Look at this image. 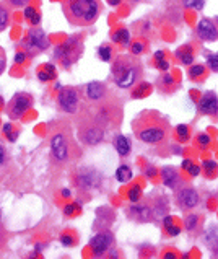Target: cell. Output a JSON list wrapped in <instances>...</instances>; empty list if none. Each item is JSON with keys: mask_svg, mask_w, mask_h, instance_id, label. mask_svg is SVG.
Instances as JSON below:
<instances>
[{"mask_svg": "<svg viewBox=\"0 0 218 259\" xmlns=\"http://www.w3.org/2000/svg\"><path fill=\"white\" fill-rule=\"evenodd\" d=\"M171 124L160 111H142L132 121V132L135 139L148 145H163L171 137Z\"/></svg>", "mask_w": 218, "mask_h": 259, "instance_id": "1", "label": "cell"}, {"mask_svg": "<svg viewBox=\"0 0 218 259\" xmlns=\"http://www.w3.org/2000/svg\"><path fill=\"white\" fill-rule=\"evenodd\" d=\"M80 111H83L86 116H90L106 131L119 129L124 117V99L114 91H109L98 101H83L80 106Z\"/></svg>", "mask_w": 218, "mask_h": 259, "instance_id": "2", "label": "cell"}, {"mask_svg": "<svg viewBox=\"0 0 218 259\" xmlns=\"http://www.w3.org/2000/svg\"><path fill=\"white\" fill-rule=\"evenodd\" d=\"M62 11L73 26H91L103 11L101 0H64Z\"/></svg>", "mask_w": 218, "mask_h": 259, "instance_id": "3", "label": "cell"}, {"mask_svg": "<svg viewBox=\"0 0 218 259\" xmlns=\"http://www.w3.org/2000/svg\"><path fill=\"white\" fill-rule=\"evenodd\" d=\"M111 77H113L114 84L127 90L142 82L144 79V66L139 61L137 56L132 54H121L114 59L113 66H111Z\"/></svg>", "mask_w": 218, "mask_h": 259, "instance_id": "4", "label": "cell"}, {"mask_svg": "<svg viewBox=\"0 0 218 259\" xmlns=\"http://www.w3.org/2000/svg\"><path fill=\"white\" fill-rule=\"evenodd\" d=\"M80 155L78 147L75 145L72 135L67 132V129H56V132L51 135V157L52 162L59 167L73 163Z\"/></svg>", "mask_w": 218, "mask_h": 259, "instance_id": "5", "label": "cell"}, {"mask_svg": "<svg viewBox=\"0 0 218 259\" xmlns=\"http://www.w3.org/2000/svg\"><path fill=\"white\" fill-rule=\"evenodd\" d=\"M76 135L83 145L96 147L104 140L106 129L93 121L90 116H86L83 111L78 109V113H76Z\"/></svg>", "mask_w": 218, "mask_h": 259, "instance_id": "6", "label": "cell"}, {"mask_svg": "<svg viewBox=\"0 0 218 259\" xmlns=\"http://www.w3.org/2000/svg\"><path fill=\"white\" fill-rule=\"evenodd\" d=\"M83 39H81L80 34H73L54 49V59L64 69H70L73 64L80 61V57L83 56Z\"/></svg>", "mask_w": 218, "mask_h": 259, "instance_id": "7", "label": "cell"}, {"mask_svg": "<svg viewBox=\"0 0 218 259\" xmlns=\"http://www.w3.org/2000/svg\"><path fill=\"white\" fill-rule=\"evenodd\" d=\"M23 48H25L26 56H38L41 52L48 51L51 46V41L48 38V34L44 33V29H41L38 26H33L28 29L26 36L21 41Z\"/></svg>", "mask_w": 218, "mask_h": 259, "instance_id": "8", "label": "cell"}, {"mask_svg": "<svg viewBox=\"0 0 218 259\" xmlns=\"http://www.w3.org/2000/svg\"><path fill=\"white\" fill-rule=\"evenodd\" d=\"M72 179H73V184L78 187L80 191H93L101 186L103 176L96 168L81 167V168H76L72 173Z\"/></svg>", "mask_w": 218, "mask_h": 259, "instance_id": "9", "label": "cell"}, {"mask_svg": "<svg viewBox=\"0 0 218 259\" xmlns=\"http://www.w3.org/2000/svg\"><path fill=\"white\" fill-rule=\"evenodd\" d=\"M33 104H34V98L31 95H28L25 91H18L11 96V99L7 103V106H5V113H7L10 119L18 121L33 108Z\"/></svg>", "mask_w": 218, "mask_h": 259, "instance_id": "10", "label": "cell"}, {"mask_svg": "<svg viewBox=\"0 0 218 259\" xmlns=\"http://www.w3.org/2000/svg\"><path fill=\"white\" fill-rule=\"evenodd\" d=\"M59 109L67 114H76L80 109V88L76 86H62L57 95Z\"/></svg>", "mask_w": 218, "mask_h": 259, "instance_id": "11", "label": "cell"}, {"mask_svg": "<svg viewBox=\"0 0 218 259\" xmlns=\"http://www.w3.org/2000/svg\"><path fill=\"white\" fill-rule=\"evenodd\" d=\"M200 204V196L196 187L181 184L178 189H176V205L182 212H191L192 209H196Z\"/></svg>", "mask_w": 218, "mask_h": 259, "instance_id": "12", "label": "cell"}, {"mask_svg": "<svg viewBox=\"0 0 218 259\" xmlns=\"http://www.w3.org/2000/svg\"><path fill=\"white\" fill-rule=\"evenodd\" d=\"M129 217L135 222L146 223L155 220V210H153V202L150 201H137L129 207Z\"/></svg>", "mask_w": 218, "mask_h": 259, "instance_id": "13", "label": "cell"}, {"mask_svg": "<svg viewBox=\"0 0 218 259\" xmlns=\"http://www.w3.org/2000/svg\"><path fill=\"white\" fill-rule=\"evenodd\" d=\"M113 245H114V235L109 230L99 232L90 240V248L95 256H104L106 253L113 250Z\"/></svg>", "mask_w": 218, "mask_h": 259, "instance_id": "14", "label": "cell"}, {"mask_svg": "<svg viewBox=\"0 0 218 259\" xmlns=\"http://www.w3.org/2000/svg\"><path fill=\"white\" fill-rule=\"evenodd\" d=\"M197 36L204 43H215L218 41V26L210 18H202L197 23Z\"/></svg>", "mask_w": 218, "mask_h": 259, "instance_id": "15", "label": "cell"}, {"mask_svg": "<svg viewBox=\"0 0 218 259\" xmlns=\"http://www.w3.org/2000/svg\"><path fill=\"white\" fill-rule=\"evenodd\" d=\"M197 109L205 116H217L218 114V95L215 91H205L204 96L199 99Z\"/></svg>", "mask_w": 218, "mask_h": 259, "instance_id": "16", "label": "cell"}, {"mask_svg": "<svg viewBox=\"0 0 218 259\" xmlns=\"http://www.w3.org/2000/svg\"><path fill=\"white\" fill-rule=\"evenodd\" d=\"M109 91L111 90L103 82H90V84L85 85L83 88V96H85V101L91 103V101H98V99L104 98Z\"/></svg>", "mask_w": 218, "mask_h": 259, "instance_id": "17", "label": "cell"}, {"mask_svg": "<svg viewBox=\"0 0 218 259\" xmlns=\"http://www.w3.org/2000/svg\"><path fill=\"white\" fill-rule=\"evenodd\" d=\"M161 181H163L164 186L169 187V189H174V191L181 186V176L174 167H163L161 168Z\"/></svg>", "mask_w": 218, "mask_h": 259, "instance_id": "18", "label": "cell"}, {"mask_svg": "<svg viewBox=\"0 0 218 259\" xmlns=\"http://www.w3.org/2000/svg\"><path fill=\"white\" fill-rule=\"evenodd\" d=\"M156 86L160 93H164V95H171L179 88V82L174 79V75L171 74H163L160 79L156 80Z\"/></svg>", "mask_w": 218, "mask_h": 259, "instance_id": "19", "label": "cell"}, {"mask_svg": "<svg viewBox=\"0 0 218 259\" xmlns=\"http://www.w3.org/2000/svg\"><path fill=\"white\" fill-rule=\"evenodd\" d=\"M174 57H176V61L181 64V66L189 67L194 64V59H196V51H194V48L191 44H184L174 52Z\"/></svg>", "mask_w": 218, "mask_h": 259, "instance_id": "20", "label": "cell"}, {"mask_svg": "<svg viewBox=\"0 0 218 259\" xmlns=\"http://www.w3.org/2000/svg\"><path fill=\"white\" fill-rule=\"evenodd\" d=\"M204 241L205 245L209 246V250L212 253L218 255V225H212L204 235Z\"/></svg>", "mask_w": 218, "mask_h": 259, "instance_id": "21", "label": "cell"}, {"mask_svg": "<svg viewBox=\"0 0 218 259\" xmlns=\"http://www.w3.org/2000/svg\"><path fill=\"white\" fill-rule=\"evenodd\" d=\"M187 77L192 82H204L207 77V67L204 64H192L187 67Z\"/></svg>", "mask_w": 218, "mask_h": 259, "instance_id": "22", "label": "cell"}, {"mask_svg": "<svg viewBox=\"0 0 218 259\" xmlns=\"http://www.w3.org/2000/svg\"><path fill=\"white\" fill-rule=\"evenodd\" d=\"M202 220L204 217L199 214H187L184 217V228L189 233H197L202 227Z\"/></svg>", "mask_w": 218, "mask_h": 259, "instance_id": "23", "label": "cell"}, {"mask_svg": "<svg viewBox=\"0 0 218 259\" xmlns=\"http://www.w3.org/2000/svg\"><path fill=\"white\" fill-rule=\"evenodd\" d=\"M113 144H114L116 152L121 157H127L129 154H131V140H129L126 135H122V134L116 135L114 140H113Z\"/></svg>", "mask_w": 218, "mask_h": 259, "instance_id": "24", "label": "cell"}, {"mask_svg": "<svg viewBox=\"0 0 218 259\" xmlns=\"http://www.w3.org/2000/svg\"><path fill=\"white\" fill-rule=\"evenodd\" d=\"M163 228H164V232H166L168 237H178V235L181 233V227L176 223V219L174 217H169V215H164Z\"/></svg>", "mask_w": 218, "mask_h": 259, "instance_id": "25", "label": "cell"}, {"mask_svg": "<svg viewBox=\"0 0 218 259\" xmlns=\"http://www.w3.org/2000/svg\"><path fill=\"white\" fill-rule=\"evenodd\" d=\"M111 38H113V41H114L116 44L122 46V48H124V46L131 44V33H129L127 28H117Z\"/></svg>", "mask_w": 218, "mask_h": 259, "instance_id": "26", "label": "cell"}, {"mask_svg": "<svg viewBox=\"0 0 218 259\" xmlns=\"http://www.w3.org/2000/svg\"><path fill=\"white\" fill-rule=\"evenodd\" d=\"M56 77H57V70L52 64H44V66L38 70V79L41 82H51Z\"/></svg>", "mask_w": 218, "mask_h": 259, "instance_id": "27", "label": "cell"}, {"mask_svg": "<svg viewBox=\"0 0 218 259\" xmlns=\"http://www.w3.org/2000/svg\"><path fill=\"white\" fill-rule=\"evenodd\" d=\"M129 48H131V54L132 56H142L144 52H146V49H148V41H146L145 38H137L134 39L131 44H129Z\"/></svg>", "mask_w": 218, "mask_h": 259, "instance_id": "28", "label": "cell"}, {"mask_svg": "<svg viewBox=\"0 0 218 259\" xmlns=\"http://www.w3.org/2000/svg\"><path fill=\"white\" fill-rule=\"evenodd\" d=\"M153 90V85L151 84H146V82H139L137 85H135L134 91H132V98L134 99H140V98H145L148 96Z\"/></svg>", "mask_w": 218, "mask_h": 259, "instance_id": "29", "label": "cell"}, {"mask_svg": "<svg viewBox=\"0 0 218 259\" xmlns=\"http://www.w3.org/2000/svg\"><path fill=\"white\" fill-rule=\"evenodd\" d=\"M153 62H155V67L161 72H168L171 67V62L166 59V52L164 51H156L155 57H153Z\"/></svg>", "mask_w": 218, "mask_h": 259, "instance_id": "30", "label": "cell"}, {"mask_svg": "<svg viewBox=\"0 0 218 259\" xmlns=\"http://www.w3.org/2000/svg\"><path fill=\"white\" fill-rule=\"evenodd\" d=\"M200 172L204 173L205 178L209 179H214L218 176V163L214 162V160H207L202 163V168H200Z\"/></svg>", "mask_w": 218, "mask_h": 259, "instance_id": "31", "label": "cell"}, {"mask_svg": "<svg viewBox=\"0 0 218 259\" xmlns=\"http://www.w3.org/2000/svg\"><path fill=\"white\" fill-rule=\"evenodd\" d=\"M168 199L166 197H158L153 201V210H155V219H158V217H164L168 214Z\"/></svg>", "mask_w": 218, "mask_h": 259, "instance_id": "32", "label": "cell"}, {"mask_svg": "<svg viewBox=\"0 0 218 259\" xmlns=\"http://www.w3.org/2000/svg\"><path fill=\"white\" fill-rule=\"evenodd\" d=\"M25 18L26 21L29 23L31 26H39V23H41V13L38 11L36 7H28L25 8Z\"/></svg>", "mask_w": 218, "mask_h": 259, "instance_id": "33", "label": "cell"}, {"mask_svg": "<svg viewBox=\"0 0 218 259\" xmlns=\"http://www.w3.org/2000/svg\"><path fill=\"white\" fill-rule=\"evenodd\" d=\"M116 179L119 182H129L132 179V170L127 165H121L119 168L116 170Z\"/></svg>", "mask_w": 218, "mask_h": 259, "instance_id": "34", "label": "cell"}, {"mask_svg": "<svg viewBox=\"0 0 218 259\" xmlns=\"http://www.w3.org/2000/svg\"><path fill=\"white\" fill-rule=\"evenodd\" d=\"M10 25V8L5 3H0V33L5 31Z\"/></svg>", "mask_w": 218, "mask_h": 259, "instance_id": "35", "label": "cell"}, {"mask_svg": "<svg viewBox=\"0 0 218 259\" xmlns=\"http://www.w3.org/2000/svg\"><path fill=\"white\" fill-rule=\"evenodd\" d=\"M113 56H114L113 46H109V44H101V46H99V49H98V57L101 59L103 62L113 61Z\"/></svg>", "mask_w": 218, "mask_h": 259, "instance_id": "36", "label": "cell"}, {"mask_svg": "<svg viewBox=\"0 0 218 259\" xmlns=\"http://www.w3.org/2000/svg\"><path fill=\"white\" fill-rule=\"evenodd\" d=\"M174 134H176V139H178L179 142L184 144L191 139V127L186 126V124H179L178 127H176Z\"/></svg>", "mask_w": 218, "mask_h": 259, "instance_id": "37", "label": "cell"}, {"mask_svg": "<svg viewBox=\"0 0 218 259\" xmlns=\"http://www.w3.org/2000/svg\"><path fill=\"white\" fill-rule=\"evenodd\" d=\"M3 134H5V137L10 140V142H15V140L18 139L20 131L13 124H5L3 126Z\"/></svg>", "mask_w": 218, "mask_h": 259, "instance_id": "38", "label": "cell"}, {"mask_svg": "<svg viewBox=\"0 0 218 259\" xmlns=\"http://www.w3.org/2000/svg\"><path fill=\"white\" fill-rule=\"evenodd\" d=\"M196 144H197L199 149L205 150V149H209V147H210L212 139L209 137L207 134H197V137H196Z\"/></svg>", "mask_w": 218, "mask_h": 259, "instance_id": "39", "label": "cell"}, {"mask_svg": "<svg viewBox=\"0 0 218 259\" xmlns=\"http://www.w3.org/2000/svg\"><path fill=\"white\" fill-rule=\"evenodd\" d=\"M182 168H184L186 172H189L191 176L200 174V167H199V165H194L192 160H184V162H182Z\"/></svg>", "mask_w": 218, "mask_h": 259, "instance_id": "40", "label": "cell"}, {"mask_svg": "<svg viewBox=\"0 0 218 259\" xmlns=\"http://www.w3.org/2000/svg\"><path fill=\"white\" fill-rule=\"evenodd\" d=\"M5 5L10 8V10H16V8H23V7H28L29 0H3Z\"/></svg>", "mask_w": 218, "mask_h": 259, "instance_id": "41", "label": "cell"}, {"mask_svg": "<svg viewBox=\"0 0 218 259\" xmlns=\"http://www.w3.org/2000/svg\"><path fill=\"white\" fill-rule=\"evenodd\" d=\"M182 5H184L186 8L202 10L205 5V0H182Z\"/></svg>", "mask_w": 218, "mask_h": 259, "instance_id": "42", "label": "cell"}, {"mask_svg": "<svg viewBox=\"0 0 218 259\" xmlns=\"http://www.w3.org/2000/svg\"><path fill=\"white\" fill-rule=\"evenodd\" d=\"M140 197H142V189H140V186L131 187V191H129V199H131V202L140 201Z\"/></svg>", "mask_w": 218, "mask_h": 259, "instance_id": "43", "label": "cell"}, {"mask_svg": "<svg viewBox=\"0 0 218 259\" xmlns=\"http://www.w3.org/2000/svg\"><path fill=\"white\" fill-rule=\"evenodd\" d=\"M207 66L212 72H218V52L217 54H210L207 57Z\"/></svg>", "mask_w": 218, "mask_h": 259, "instance_id": "44", "label": "cell"}, {"mask_svg": "<svg viewBox=\"0 0 218 259\" xmlns=\"http://www.w3.org/2000/svg\"><path fill=\"white\" fill-rule=\"evenodd\" d=\"M7 241H8V232L5 230V228L2 227V223H0V251L7 246Z\"/></svg>", "mask_w": 218, "mask_h": 259, "instance_id": "45", "label": "cell"}, {"mask_svg": "<svg viewBox=\"0 0 218 259\" xmlns=\"http://www.w3.org/2000/svg\"><path fill=\"white\" fill-rule=\"evenodd\" d=\"M7 69V54H5V49L0 46V75L5 72Z\"/></svg>", "mask_w": 218, "mask_h": 259, "instance_id": "46", "label": "cell"}, {"mask_svg": "<svg viewBox=\"0 0 218 259\" xmlns=\"http://www.w3.org/2000/svg\"><path fill=\"white\" fill-rule=\"evenodd\" d=\"M61 241H62V245H66V246H73V245L76 243V240H75L70 233L61 235Z\"/></svg>", "mask_w": 218, "mask_h": 259, "instance_id": "47", "label": "cell"}, {"mask_svg": "<svg viewBox=\"0 0 218 259\" xmlns=\"http://www.w3.org/2000/svg\"><path fill=\"white\" fill-rule=\"evenodd\" d=\"M25 61H26V52H25V51L16 52V54H15V62H16V64H23Z\"/></svg>", "mask_w": 218, "mask_h": 259, "instance_id": "48", "label": "cell"}, {"mask_svg": "<svg viewBox=\"0 0 218 259\" xmlns=\"http://www.w3.org/2000/svg\"><path fill=\"white\" fill-rule=\"evenodd\" d=\"M75 212H78V205L72 204V205H67V207H66V214L67 215H73Z\"/></svg>", "mask_w": 218, "mask_h": 259, "instance_id": "49", "label": "cell"}, {"mask_svg": "<svg viewBox=\"0 0 218 259\" xmlns=\"http://www.w3.org/2000/svg\"><path fill=\"white\" fill-rule=\"evenodd\" d=\"M3 162H5V149L0 145V167L3 165Z\"/></svg>", "mask_w": 218, "mask_h": 259, "instance_id": "50", "label": "cell"}, {"mask_svg": "<svg viewBox=\"0 0 218 259\" xmlns=\"http://www.w3.org/2000/svg\"><path fill=\"white\" fill-rule=\"evenodd\" d=\"M122 2V0H108V3L111 5V7H117Z\"/></svg>", "mask_w": 218, "mask_h": 259, "instance_id": "51", "label": "cell"}, {"mask_svg": "<svg viewBox=\"0 0 218 259\" xmlns=\"http://www.w3.org/2000/svg\"><path fill=\"white\" fill-rule=\"evenodd\" d=\"M163 258H171V259H174V258H176V255H174V253H164Z\"/></svg>", "mask_w": 218, "mask_h": 259, "instance_id": "52", "label": "cell"}, {"mask_svg": "<svg viewBox=\"0 0 218 259\" xmlns=\"http://www.w3.org/2000/svg\"><path fill=\"white\" fill-rule=\"evenodd\" d=\"M62 194H64V197H70V191H67V189H64Z\"/></svg>", "mask_w": 218, "mask_h": 259, "instance_id": "53", "label": "cell"}, {"mask_svg": "<svg viewBox=\"0 0 218 259\" xmlns=\"http://www.w3.org/2000/svg\"><path fill=\"white\" fill-rule=\"evenodd\" d=\"M131 2H132V3H139V2H140V0H131Z\"/></svg>", "mask_w": 218, "mask_h": 259, "instance_id": "54", "label": "cell"}, {"mask_svg": "<svg viewBox=\"0 0 218 259\" xmlns=\"http://www.w3.org/2000/svg\"><path fill=\"white\" fill-rule=\"evenodd\" d=\"M2 104H3V101H2V98H0V108H2Z\"/></svg>", "mask_w": 218, "mask_h": 259, "instance_id": "55", "label": "cell"}, {"mask_svg": "<svg viewBox=\"0 0 218 259\" xmlns=\"http://www.w3.org/2000/svg\"><path fill=\"white\" fill-rule=\"evenodd\" d=\"M0 219H2V217H0Z\"/></svg>", "mask_w": 218, "mask_h": 259, "instance_id": "56", "label": "cell"}]
</instances>
